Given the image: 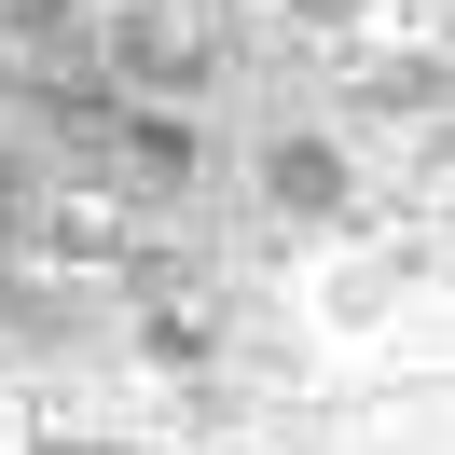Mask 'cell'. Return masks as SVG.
<instances>
[{
  "label": "cell",
  "instance_id": "cell-1",
  "mask_svg": "<svg viewBox=\"0 0 455 455\" xmlns=\"http://www.w3.org/2000/svg\"><path fill=\"white\" fill-rule=\"evenodd\" d=\"M262 207H276V221H304V235H331L345 207H359L345 139H304V124H290V139H262Z\"/></svg>",
  "mask_w": 455,
  "mask_h": 455
},
{
  "label": "cell",
  "instance_id": "cell-2",
  "mask_svg": "<svg viewBox=\"0 0 455 455\" xmlns=\"http://www.w3.org/2000/svg\"><path fill=\"white\" fill-rule=\"evenodd\" d=\"M139 359H152V372H207V359H221V317L152 304V317H139Z\"/></svg>",
  "mask_w": 455,
  "mask_h": 455
},
{
  "label": "cell",
  "instance_id": "cell-3",
  "mask_svg": "<svg viewBox=\"0 0 455 455\" xmlns=\"http://www.w3.org/2000/svg\"><path fill=\"white\" fill-rule=\"evenodd\" d=\"M111 124H124V152H139L152 180H194V152H207V139H194L180 111H111Z\"/></svg>",
  "mask_w": 455,
  "mask_h": 455
}]
</instances>
